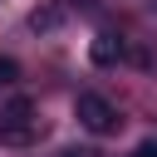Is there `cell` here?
<instances>
[{
    "label": "cell",
    "instance_id": "cell-1",
    "mask_svg": "<svg viewBox=\"0 0 157 157\" xmlns=\"http://www.w3.org/2000/svg\"><path fill=\"white\" fill-rule=\"evenodd\" d=\"M39 137V118L29 98H10L0 108V147H29Z\"/></svg>",
    "mask_w": 157,
    "mask_h": 157
},
{
    "label": "cell",
    "instance_id": "cell-2",
    "mask_svg": "<svg viewBox=\"0 0 157 157\" xmlns=\"http://www.w3.org/2000/svg\"><path fill=\"white\" fill-rule=\"evenodd\" d=\"M74 118H78L88 132H98V137H108V132L118 128V108H113L103 93H78V98H74Z\"/></svg>",
    "mask_w": 157,
    "mask_h": 157
},
{
    "label": "cell",
    "instance_id": "cell-3",
    "mask_svg": "<svg viewBox=\"0 0 157 157\" xmlns=\"http://www.w3.org/2000/svg\"><path fill=\"white\" fill-rule=\"evenodd\" d=\"M123 54H128V44H123L118 34H108V29H103V34H93V44H88V59H93L98 69H113Z\"/></svg>",
    "mask_w": 157,
    "mask_h": 157
},
{
    "label": "cell",
    "instance_id": "cell-4",
    "mask_svg": "<svg viewBox=\"0 0 157 157\" xmlns=\"http://www.w3.org/2000/svg\"><path fill=\"white\" fill-rule=\"evenodd\" d=\"M59 20H64V10H59V5H44V10L29 15V29H34V34H49V29H59Z\"/></svg>",
    "mask_w": 157,
    "mask_h": 157
},
{
    "label": "cell",
    "instance_id": "cell-5",
    "mask_svg": "<svg viewBox=\"0 0 157 157\" xmlns=\"http://www.w3.org/2000/svg\"><path fill=\"white\" fill-rule=\"evenodd\" d=\"M15 78H20V64L15 59H0V88H10Z\"/></svg>",
    "mask_w": 157,
    "mask_h": 157
},
{
    "label": "cell",
    "instance_id": "cell-6",
    "mask_svg": "<svg viewBox=\"0 0 157 157\" xmlns=\"http://www.w3.org/2000/svg\"><path fill=\"white\" fill-rule=\"evenodd\" d=\"M128 157H157V137H142V142H137Z\"/></svg>",
    "mask_w": 157,
    "mask_h": 157
},
{
    "label": "cell",
    "instance_id": "cell-7",
    "mask_svg": "<svg viewBox=\"0 0 157 157\" xmlns=\"http://www.w3.org/2000/svg\"><path fill=\"white\" fill-rule=\"evenodd\" d=\"M59 157H93V152H88V147H64Z\"/></svg>",
    "mask_w": 157,
    "mask_h": 157
}]
</instances>
